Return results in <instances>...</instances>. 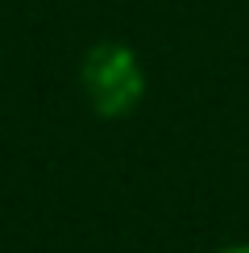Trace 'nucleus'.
<instances>
[{
    "mask_svg": "<svg viewBox=\"0 0 249 253\" xmlns=\"http://www.w3.org/2000/svg\"><path fill=\"white\" fill-rule=\"evenodd\" d=\"M83 87L100 117H129L145 96L141 62L121 42H100L83 58Z\"/></svg>",
    "mask_w": 249,
    "mask_h": 253,
    "instance_id": "1",
    "label": "nucleus"
},
{
    "mask_svg": "<svg viewBox=\"0 0 249 253\" xmlns=\"http://www.w3.org/2000/svg\"><path fill=\"white\" fill-rule=\"evenodd\" d=\"M220 253H249V245H228V249H220Z\"/></svg>",
    "mask_w": 249,
    "mask_h": 253,
    "instance_id": "2",
    "label": "nucleus"
}]
</instances>
